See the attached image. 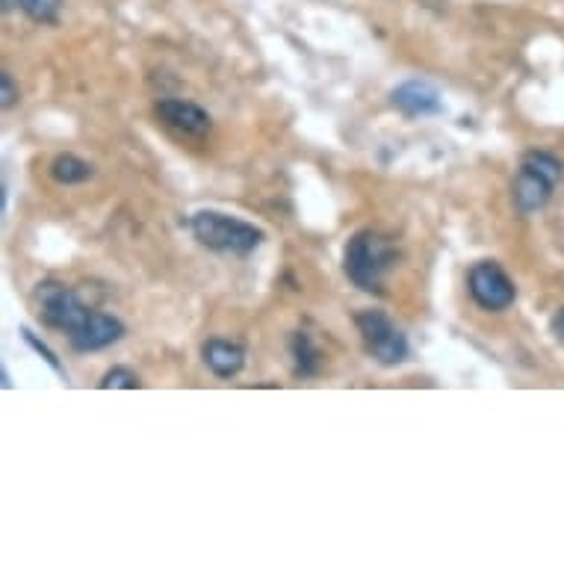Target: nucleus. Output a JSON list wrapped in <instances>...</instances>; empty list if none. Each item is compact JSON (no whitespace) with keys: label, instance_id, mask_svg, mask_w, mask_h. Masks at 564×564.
<instances>
[{"label":"nucleus","instance_id":"f257e3e1","mask_svg":"<svg viewBox=\"0 0 564 564\" xmlns=\"http://www.w3.org/2000/svg\"><path fill=\"white\" fill-rule=\"evenodd\" d=\"M393 267H397V249L376 231L355 234L346 246V254H343L346 275L364 293H379Z\"/></svg>","mask_w":564,"mask_h":564},{"label":"nucleus","instance_id":"f03ea898","mask_svg":"<svg viewBox=\"0 0 564 564\" xmlns=\"http://www.w3.org/2000/svg\"><path fill=\"white\" fill-rule=\"evenodd\" d=\"M195 240L204 249L219 251V254H251L263 242V231L254 225L234 219V216L216 214V210H202L193 216Z\"/></svg>","mask_w":564,"mask_h":564},{"label":"nucleus","instance_id":"7ed1b4c3","mask_svg":"<svg viewBox=\"0 0 564 564\" xmlns=\"http://www.w3.org/2000/svg\"><path fill=\"white\" fill-rule=\"evenodd\" d=\"M355 325L364 337V346L370 351L372 358L384 367L402 364L408 358V337L397 323L384 316L381 311H364L355 316Z\"/></svg>","mask_w":564,"mask_h":564},{"label":"nucleus","instance_id":"20e7f679","mask_svg":"<svg viewBox=\"0 0 564 564\" xmlns=\"http://www.w3.org/2000/svg\"><path fill=\"white\" fill-rule=\"evenodd\" d=\"M39 314L51 328H59L65 334H75L86 323V316L93 314L89 307L80 302L75 290L56 284V281H42L36 290Z\"/></svg>","mask_w":564,"mask_h":564},{"label":"nucleus","instance_id":"39448f33","mask_svg":"<svg viewBox=\"0 0 564 564\" xmlns=\"http://www.w3.org/2000/svg\"><path fill=\"white\" fill-rule=\"evenodd\" d=\"M467 288H470L473 302L481 307V311H506V307L514 305L518 299V288L506 272H502L500 263L494 260H481L470 269L467 275Z\"/></svg>","mask_w":564,"mask_h":564},{"label":"nucleus","instance_id":"423d86ee","mask_svg":"<svg viewBox=\"0 0 564 564\" xmlns=\"http://www.w3.org/2000/svg\"><path fill=\"white\" fill-rule=\"evenodd\" d=\"M390 104H393L402 116H408V119L435 116V112L444 110V101H441L437 86H432L429 80H405V84L397 86V89L390 93Z\"/></svg>","mask_w":564,"mask_h":564},{"label":"nucleus","instance_id":"0eeeda50","mask_svg":"<svg viewBox=\"0 0 564 564\" xmlns=\"http://www.w3.org/2000/svg\"><path fill=\"white\" fill-rule=\"evenodd\" d=\"M121 334H124L121 319L93 311V314L86 316V323L80 325L75 334H68V340H72V346H75L77 351H98L112 346L116 340H121Z\"/></svg>","mask_w":564,"mask_h":564},{"label":"nucleus","instance_id":"6e6552de","mask_svg":"<svg viewBox=\"0 0 564 564\" xmlns=\"http://www.w3.org/2000/svg\"><path fill=\"white\" fill-rule=\"evenodd\" d=\"M158 116L163 119V124L181 130L186 137H204L207 130L214 128L210 116L198 107V104L177 101V98H166V101L158 104Z\"/></svg>","mask_w":564,"mask_h":564},{"label":"nucleus","instance_id":"1a4fd4ad","mask_svg":"<svg viewBox=\"0 0 564 564\" xmlns=\"http://www.w3.org/2000/svg\"><path fill=\"white\" fill-rule=\"evenodd\" d=\"M553 189L555 184H550L546 177L520 166V175L518 181H514V207H518L523 216L535 214V210H541V207L553 198Z\"/></svg>","mask_w":564,"mask_h":564},{"label":"nucleus","instance_id":"9d476101","mask_svg":"<svg viewBox=\"0 0 564 564\" xmlns=\"http://www.w3.org/2000/svg\"><path fill=\"white\" fill-rule=\"evenodd\" d=\"M204 364L219 376V379H234L246 367V349L231 340H207L204 343Z\"/></svg>","mask_w":564,"mask_h":564},{"label":"nucleus","instance_id":"9b49d317","mask_svg":"<svg viewBox=\"0 0 564 564\" xmlns=\"http://www.w3.org/2000/svg\"><path fill=\"white\" fill-rule=\"evenodd\" d=\"M290 351H293V361H296L299 376H316L323 367V351L316 349V343L311 340V334L296 332L290 337Z\"/></svg>","mask_w":564,"mask_h":564},{"label":"nucleus","instance_id":"f8f14e48","mask_svg":"<svg viewBox=\"0 0 564 564\" xmlns=\"http://www.w3.org/2000/svg\"><path fill=\"white\" fill-rule=\"evenodd\" d=\"M51 177H54L56 184H84L93 177V166L86 163V160L75 158V154H59V158L51 163Z\"/></svg>","mask_w":564,"mask_h":564},{"label":"nucleus","instance_id":"ddd939ff","mask_svg":"<svg viewBox=\"0 0 564 564\" xmlns=\"http://www.w3.org/2000/svg\"><path fill=\"white\" fill-rule=\"evenodd\" d=\"M520 166L546 177L550 184H558L564 177V163L555 158V154H550V151H529V154H523V163H520Z\"/></svg>","mask_w":564,"mask_h":564},{"label":"nucleus","instance_id":"4468645a","mask_svg":"<svg viewBox=\"0 0 564 564\" xmlns=\"http://www.w3.org/2000/svg\"><path fill=\"white\" fill-rule=\"evenodd\" d=\"M15 3L36 24H56L59 21V10H63V0H15Z\"/></svg>","mask_w":564,"mask_h":564},{"label":"nucleus","instance_id":"2eb2a0df","mask_svg":"<svg viewBox=\"0 0 564 564\" xmlns=\"http://www.w3.org/2000/svg\"><path fill=\"white\" fill-rule=\"evenodd\" d=\"M101 388H104V390H110V388L137 390V388H142V381H139L137 372L128 370V367H112V370L107 372V376H104Z\"/></svg>","mask_w":564,"mask_h":564},{"label":"nucleus","instance_id":"dca6fc26","mask_svg":"<svg viewBox=\"0 0 564 564\" xmlns=\"http://www.w3.org/2000/svg\"><path fill=\"white\" fill-rule=\"evenodd\" d=\"M15 101H19V86H15L10 72H3L0 75V104H3V110H10Z\"/></svg>","mask_w":564,"mask_h":564},{"label":"nucleus","instance_id":"f3484780","mask_svg":"<svg viewBox=\"0 0 564 564\" xmlns=\"http://www.w3.org/2000/svg\"><path fill=\"white\" fill-rule=\"evenodd\" d=\"M21 334H24V340H28V343H30V346H33V349H36V351H39V355H42V358H45V361H47V364H51V367H54V370H56V372H63V364L56 361V355H54V351L47 349L45 343L39 340L36 334L30 332V328H24V332H21Z\"/></svg>","mask_w":564,"mask_h":564},{"label":"nucleus","instance_id":"a211bd4d","mask_svg":"<svg viewBox=\"0 0 564 564\" xmlns=\"http://www.w3.org/2000/svg\"><path fill=\"white\" fill-rule=\"evenodd\" d=\"M553 334L558 337V340H564V311H558L553 319Z\"/></svg>","mask_w":564,"mask_h":564}]
</instances>
